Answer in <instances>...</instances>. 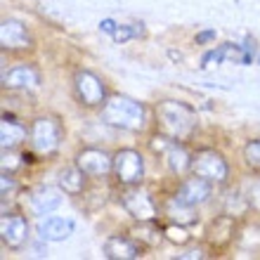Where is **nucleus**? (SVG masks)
Masks as SVG:
<instances>
[{"instance_id": "33", "label": "nucleus", "mask_w": 260, "mask_h": 260, "mask_svg": "<svg viewBox=\"0 0 260 260\" xmlns=\"http://www.w3.org/2000/svg\"><path fill=\"white\" fill-rule=\"evenodd\" d=\"M258 64H260V55H258Z\"/></svg>"}, {"instance_id": "32", "label": "nucleus", "mask_w": 260, "mask_h": 260, "mask_svg": "<svg viewBox=\"0 0 260 260\" xmlns=\"http://www.w3.org/2000/svg\"><path fill=\"white\" fill-rule=\"evenodd\" d=\"M100 28H102L104 34H114V31L118 28V24L114 19H102V21H100Z\"/></svg>"}, {"instance_id": "9", "label": "nucleus", "mask_w": 260, "mask_h": 260, "mask_svg": "<svg viewBox=\"0 0 260 260\" xmlns=\"http://www.w3.org/2000/svg\"><path fill=\"white\" fill-rule=\"evenodd\" d=\"M0 237H3V244L12 251H21L28 241V222L24 215L19 213H10V215H3L0 220Z\"/></svg>"}, {"instance_id": "30", "label": "nucleus", "mask_w": 260, "mask_h": 260, "mask_svg": "<svg viewBox=\"0 0 260 260\" xmlns=\"http://www.w3.org/2000/svg\"><path fill=\"white\" fill-rule=\"evenodd\" d=\"M178 258L180 260H201V258H206V251L201 246H197V248L185 251V253H178Z\"/></svg>"}, {"instance_id": "14", "label": "nucleus", "mask_w": 260, "mask_h": 260, "mask_svg": "<svg viewBox=\"0 0 260 260\" xmlns=\"http://www.w3.org/2000/svg\"><path fill=\"white\" fill-rule=\"evenodd\" d=\"M234 234H237V222H234V215L222 213V215H218V218L211 222L208 232H206V239H208V244H211V246L222 248V246H227V244L234 239Z\"/></svg>"}, {"instance_id": "13", "label": "nucleus", "mask_w": 260, "mask_h": 260, "mask_svg": "<svg viewBox=\"0 0 260 260\" xmlns=\"http://www.w3.org/2000/svg\"><path fill=\"white\" fill-rule=\"evenodd\" d=\"M104 258L109 260H135L142 255V244L133 237H121V234H114L104 241Z\"/></svg>"}, {"instance_id": "23", "label": "nucleus", "mask_w": 260, "mask_h": 260, "mask_svg": "<svg viewBox=\"0 0 260 260\" xmlns=\"http://www.w3.org/2000/svg\"><path fill=\"white\" fill-rule=\"evenodd\" d=\"M237 244L244 251H258L260 248V225H246L237 237Z\"/></svg>"}, {"instance_id": "18", "label": "nucleus", "mask_w": 260, "mask_h": 260, "mask_svg": "<svg viewBox=\"0 0 260 260\" xmlns=\"http://www.w3.org/2000/svg\"><path fill=\"white\" fill-rule=\"evenodd\" d=\"M57 182H59V189H62L64 194H69V197H78V194L85 192L88 175H85V173H83L78 166H69V168L59 171V178H57Z\"/></svg>"}, {"instance_id": "22", "label": "nucleus", "mask_w": 260, "mask_h": 260, "mask_svg": "<svg viewBox=\"0 0 260 260\" xmlns=\"http://www.w3.org/2000/svg\"><path fill=\"white\" fill-rule=\"evenodd\" d=\"M248 208H251V204H248L246 194L230 192L225 197V213H230V215H234V218H241V215H244Z\"/></svg>"}, {"instance_id": "17", "label": "nucleus", "mask_w": 260, "mask_h": 260, "mask_svg": "<svg viewBox=\"0 0 260 260\" xmlns=\"http://www.w3.org/2000/svg\"><path fill=\"white\" fill-rule=\"evenodd\" d=\"M76 230V222L71 218H48L38 225V234L43 241H64Z\"/></svg>"}, {"instance_id": "10", "label": "nucleus", "mask_w": 260, "mask_h": 260, "mask_svg": "<svg viewBox=\"0 0 260 260\" xmlns=\"http://www.w3.org/2000/svg\"><path fill=\"white\" fill-rule=\"evenodd\" d=\"M213 194V182L211 180L201 178V175H194V178H185L182 182H180L178 192L173 194V197L178 199V201H182V204L187 206H201L206 204L208 199H211Z\"/></svg>"}, {"instance_id": "25", "label": "nucleus", "mask_w": 260, "mask_h": 260, "mask_svg": "<svg viewBox=\"0 0 260 260\" xmlns=\"http://www.w3.org/2000/svg\"><path fill=\"white\" fill-rule=\"evenodd\" d=\"M227 57H230V43H222V45H218L215 50H208L204 57H201V67H211V64H220L225 62Z\"/></svg>"}, {"instance_id": "11", "label": "nucleus", "mask_w": 260, "mask_h": 260, "mask_svg": "<svg viewBox=\"0 0 260 260\" xmlns=\"http://www.w3.org/2000/svg\"><path fill=\"white\" fill-rule=\"evenodd\" d=\"M41 85V71L34 64H17L3 74V88L7 90H31Z\"/></svg>"}, {"instance_id": "28", "label": "nucleus", "mask_w": 260, "mask_h": 260, "mask_svg": "<svg viewBox=\"0 0 260 260\" xmlns=\"http://www.w3.org/2000/svg\"><path fill=\"white\" fill-rule=\"evenodd\" d=\"M246 199H248V204H251V208L260 213V178H253L248 182Z\"/></svg>"}, {"instance_id": "7", "label": "nucleus", "mask_w": 260, "mask_h": 260, "mask_svg": "<svg viewBox=\"0 0 260 260\" xmlns=\"http://www.w3.org/2000/svg\"><path fill=\"white\" fill-rule=\"evenodd\" d=\"M192 173L194 175H201V178L211 180L215 185H222L227 182L230 178V166L227 161L222 158V154L213 149H201L194 154V161H192Z\"/></svg>"}, {"instance_id": "24", "label": "nucleus", "mask_w": 260, "mask_h": 260, "mask_svg": "<svg viewBox=\"0 0 260 260\" xmlns=\"http://www.w3.org/2000/svg\"><path fill=\"white\" fill-rule=\"evenodd\" d=\"M164 237L171 241V244H178V246H185V244H189V239H192V234L187 232L180 222L178 225H175V222H173V225H166L164 227Z\"/></svg>"}, {"instance_id": "1", "label": "nucleus", "mask_w": 260, "mask_h": 260, "mask_svg": "<svg viewBox=\"0 0 260 260\" xmlns=\"http://www.w3.org/2000/svg\"><path fill=\"white\" fill-rule=\"evenodd\" d=\"M156 125L164 135L173 140H189L192 133L197 130V111L185 102H175V100H164L156 104Z\"/></svg>"}, {"instance_id": "6", "label": "nucleus", "mask_w": 260, "mask_h": 260, "mask_svg": "<svg viewBox=\"0 0 260 260\" xmlns=\"http://www.w3.org/2000/svg\"><path fill=\"white\" fill-rule=\"evenodd\" d=\"M74 90L76 97L83 107H102L107 102V85L97 74L92 71H76L74 76Z\"/></svg>"}, {"instance_id": "4", "label": "nucleus", "mask_w": 260, "mask_h": 260, "mask_svg": "<svg viewBox=\"0 0 260 260\" xmlns=\"http://www.w3.org/2000/svg\"><path fill=\"white\" fill-rule=\"evenodd\" d=\"M114 175L123 187L142 185L144 158L137 149H118L114 154Z\"/></svg>"}, {"instance_id": "20", "label": "nucleus", "mask_w": 260, "mask_h": 260, "mask_svg": "<svg viewBox=\"0 0 260 260\" xmlns=\"http://www.w3.org/2000/svg\"><path fill=\"white\" fill-rule=\"evenodd\" d=\"M164 215H168L173 222H180V225H192V222L199 220V215L194 213V206L182 204L175 197H171L164 204Z\"/></svg>"}, {"instance_id": "16", "label": "nucleus", "mask_w": 260, "mask_h": 260, "mask_svg": "<svg viewBox=\"0 0 260 260\" xmlns=\"http://www.w3.org/2000/svg\"><path fill=\"white\" fill-rule=\"evenodd\" d=\"M21 142H26V125L17 118L3 114L0 121V147L3 149H17Z\"/></svg>"}, {"instance_id": "5", "label": "nucleus", "mask_w": 260, "mask_h": 260, "mask_svg": "<svg viewBox=\"0 0 260 260\" xmlns=\"http://www.w3.org/2000/svg\"><path fill=\"white\" fill-rule=\"evenodd\" d=\"M121 204H123L125 213L130 218H135L137 222H147V220H156L158 218V206L154 204L149 192H144L140 185L125 187L121 194Z\"/></svg>"}, {"instance_id": "2", "label": "nucleus", "mask_w": 260, "mask_h": 260, "mask_svg": "<svg viewBox=\"0 0 260 260\" xmlns=\"http://www.w3.org/2000/svg\"><path fill=\"white\" fill-rule=\"evenodd\" d=\"M100 116H102V123L114 125V128H121V130H130V133L144 130V125H147V109H144V104L125 95L107 97Z\"/></svg>"}, {"instance_id": "27", "label": "nucleus", "mask_w": 260, "mask_h": 260, "mask_svg": "<svg viewBox=\"0 0 260 260\" xmlns=\"http://www.w3.org/2000/svg\"><path fill=\"white\" fill-rule=\"evenodd\" d=\"M21 158H26V156H19L14 149H3V173H14L24 164Z\"/></svg>"}, {"instance_id": "31", "label": "nucleus", "mask_w": 260, "mask_h": 260, "mask_svg": "<svg viewBox=\"0 0 260 260\" xmlns=\"http://www.w3.org/2000/svg\"><path fill=\"white\" fill-rule=\"evenodd\" d=\"M197 45H206V43H211V41H215V31L213 28H206V31H199L197 34Z\"/></svg>"}, {"instance_id": "26", "label": "nucleus", "mask_w": 260, "mask_h": 260, "mask_svg": "<svg viewBox=\"0 0 260 260\" xmlns=\"http://www.w3.org/2000/svg\"><path fill=\"white\" fill-rule=\"evenodd\" d=\"M244 161L251 171L260 173V140H251V142L244 147Z\"/></svg>"}, {"instance_id": "8", "label": "nucleus", "mask_w": 260, "mask_h": 260, "mask_svg": "<svg viewBox=\"0 0 260 260\" xmlns=\"http://www.w3.org/2000/svg\"><path fill=\"white\" fill-rule=\"evenodd\" d=\"M76 166H78L88 178H107L109 173H114V156H109L104 149L88 147V149L78 151Z\"/></svg>"}, {"instance_id": "12", "label": "nucleus", "mask_w": 260, "mask_h": 260, "mask_svg": "<svg viewBox=\"0 0 260 260\" xmlns=\"http://www.w3.org/2000/svg\"><path fill=\"white\" fill-rule=\"evenodd\" d=\"M0 45L5 50H28L34 45L26 24L19 19H3L0 24Z\"/></svg>"}, {"instance_id": "21", "label": "nucleus", "mask_w": 260, "mask_h": 260, "mask_svg": "<svg viewBox=\"0 0 260 260\" xmlns=\"http://www.w3.org/2000/svg\"><path fill=\"white\" fill-rule=\"evenodd\" d=\"M130 234H133V239H137L140 244H144V246H158V241L164 239V230H158L156 225H154V220H147V222H140L137 227H133L130 230Z\"/></svg>"}, {"instance_id": "3", "label": "nucleus", "mask_w": 260, "mask_h": 260, "mask_svg": "<svg viewBox=\"0 0 260 260\" xmlns=\"http://www.w3.org/2000/svg\"><path fill=\"white\" fill-rule=\"evenodd\" d=\"M64 130L62 123L57 121L55 116H38L34 118V123L28 128V142H31V149L38 154V156H52L59 144H62Z\"/></svg>"}, {"instance_id": "29", "label": "nucleus", "mask_w": 260, "mask_h": 260, "mask_svg": "<svg viewBox=\"0 0 260 260\" xmlns=\"http://www.w3.org/2000/svg\"><path fill=\"white\" fill-rule=\"evenodd\" d=\"M111 38L116 43H125L130 41V38H135V28H133V24H123V26H118L114 34H111Z\"/></svg>"}, {"instance_id": "19", "label": "nucleus", "mask_w": 260, "mask_h": 260, "mask_svg": "<svg viewBox=\"0 0 260 260\" xmlns=\"http://www.w3.org/2000/svg\"><path fill=\"white\" fill-rule=\"evenodd\" d=\"M166 161H168V168H171L175 175H185L187 171H192V161L194 156L185 149V144H180L178 140L171 144V149L166 151Z\"/></svg>"}, {"instance_id": "15", "label": "nucleus", "mask_w": 260, "mask_h": 260, "mask_svg": "<svg viewBox=\"0 0 260 260\" xmlns=\"http://www.w3.org/2000/svg\"><path fill=\"white\" fill-rule=\"evenodd\" d=\"M28 204H31V211L36 215H48V213H52L55 208L62 206V192L48 185L36 187L31 192V197H28Z\"/></svg>"}]
</instances>
